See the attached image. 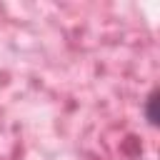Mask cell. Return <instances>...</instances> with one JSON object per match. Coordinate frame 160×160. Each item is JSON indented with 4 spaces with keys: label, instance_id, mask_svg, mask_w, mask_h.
<instances>
[{
    "label": "cell",
    "instance_id": "6da1fadb",
    "mask_svg": "<svg viewBox=\"0 0 160 160\" xmlns=\"http://www.w3.org/2000/svg\"><path fill=\"white\" fill-rule=\"evenodd\" d=\"M158 105H160V92H158V88H150V92L142 100V118H145V122L150 128H158V122H160Z\"/></svg>",
    "mask_w": 160,
    "mask_h": 160
}]
</instances>
